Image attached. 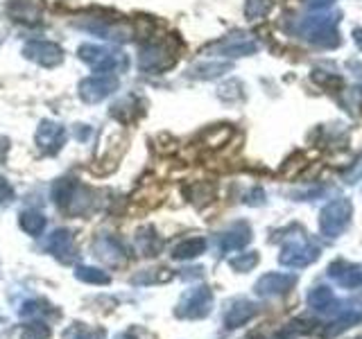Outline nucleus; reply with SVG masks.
I'll list each match as a JSON object with an SVG mask.
<instances>
[{
    "instance_id": "nucleus-1",
    "label": "nucleus",
    "mask_w": 362,
    "mask_h": 339,
    "mask_svg": "<svg viewBox=\"0 0 362 339\" xmlns=\"http://www.w3.org/2000/svg\"><path fill=\"white\" fill-rule=\"evenodd\" d=\"M211 305L213 292L206 285H199L181 299V303L177 305V316H181V319H204L211 312Z\"/></svg>"
},
{
    "instance_id": "nucleus-2",
    "label": "nucleus",
    "mask_w": 362,
    "mask_h": 339,
    "mask_svg": "<svg viewBox=\"0 0 362 339\" xmlns=\"http://www.w3.org/2000/svg\"><path fill=\"white\" fill-rule=\"evenodd\" d=\"M317 258V249L313 244H308L301 237V242H288L286 246H283V251L279 256L281 260V265H286V267H305V265H310L313 260Z\"/></svg>"
},
{
    "instance_id": "nucleus-3",
    "label": "nucleus",
    "mask_w": 362,
    "mask_h": 339,
    "mask_svg": "<svg viewBox=\"0 0 362 339\" xmlns=\"http://www.w3.org/2000/svg\"><path fill=\"white\" fill-rule=\"evenodd\" d=\"M23 54L28 56V59L37 61L45 68L50 66H57L62 61V48L52 41H30L25 48H23Z\"/></svg>"
},
{
    "instance_id": "nucleus-4",
    "label": "nucleus",
    "mask_w": 362,
    "mask_h": 339,
    "mask_svg": "<svg viewBox=\"0 0 362 339\" xmlns=\"http://www.w3.org/2000/svg\"><path fill=\"white\" fill-rule=\"evenodd\" d=\"M45 249L54 256L59 258L62 263H73V260L77 258L75 254V240H73V233L66 231V229H57L52 231V235L45 240Z\"/></svg>"
},
{
    "instance_id": "nucleus-5",
    "label": "nucleus",
    "mask_w": 362,
    "mask_h": 339,
    "mask_svg": "<svg viewBox=\"0 0 362 339\" xmlns=\"http://www.w3.org/2000/svg\"><path fill=\"white\" fill-rule=\"evenodd\" d=\"M294 282H297V278L292 274H265L256 282L254 292L263 299H272V297H281V294L292 290Z\"/></svg>"
},
{
    "instance_id": "nucleus-6",
    "label": "nucleus",
    "mask_w": 362,
    "mask_h": 339,
    "mask_svg": "<svg viewBox=\"0 0 362 339\" xmlns=\"http://www.w3.org/2000/svg\"><path fill=\"white\" fill-rule=\"evenodd\" d=\"M113 88H116V79L113 77L93 75L79 84V95H82L86 102H100V100H105Z\"/></svg>"
},
{
    "instance_id": "nucleus-7",
    "label": "nucleus",
    "mask_w": 362,
    "mask_h": 339,
    "mask_svg": "<svg viewBox=\"0 0 362 339\" xmlns=\"http://www.w3.org/2000/svg\"><path fill=\"white\" fill-rule=\"evenodd\" d=\"M349 213H351V208H349L346 201H337V203H333V206H328L322 213V231L326 235H337L346 226Z\"/></svg>"
},
{
    "instance_id": "nucleus-8",
    "label": "nucleus",
    "mask_w": 362,
    "mask_h": 339,
    "mask_svg": "<svg viewBox=\"0 0 362 339\" xmlns=\"http://www.w3.org/2000/svg\"><path fill=\"white\" fill-rule=\"evenodd\" d=\"M66 141V131L59 124L52 122H41V127L37 131V143L41 147L43 154H54L62 150V145Z\"/></svg>"
},
{
    "instance_id": "nucleus-9",
    "label": "nucleus",
    "mask_w": 362,
    "mask_h": 339,
    "mask_svg": "<svg viewBox=\"0 0 362 339\" xmlns=\"http://www.w3.org/2000/svg\"><path fill=\"white\" fill-rule=\"evenodd\" d=\"M328 276H331L339 287H346V290H356L362 285V269L356 265L342 263V260L328 267Z\"/></svg>"
},
{
    "instance_id": "nucleus-10",
    "label": "nucleus",
    "mask_w": 362,
    "mask_h": 339,
    "mask_svg": "<svg viewBox=\"0 0 362 339\" xmlns=\"http://www.w3.org/2000/svg\"><path fill=\"white\" fill-rule=\"evenodd\" d=\"M7 14L21 23H34L41 14V0H11Z\"/></svg>"
},
{
    "instance_id": "nucleus-11",
    "label": "nucleus",
    "mask_w": 362,
    "mask_h": 339,
    "mask_svg": "<svg viewBox=\"0 0 362 339\" xmlns=\"http://www.w3.org/2000/svg\"><path fill=\"white\" fill-rule=\"evenodd\" d=\"M258 312V308L254 303H249V301H245V299H240V301H235L229 310H226V316H224V323H226V328L229 331H233V328H240V326H245L252 316Z\"/></svg>"
},
{
    "instance_id": "nucleus-12",
    "label": "nucleus",
    "mask_w": 362,
    "mask_h": 339,
    "mask_svg": "<svg viewBox=\"0 0 362 339\" xmlns=\"http://www.w3.org/2000/svg\"><path fill=\"white\" fill-rule=\"evenodd\" d=\"M308 305H310L313 310H317V312H331L335 305H337V299H335V294L331 290L320 285V287L310 290V294H308Z\"/></svg>"
},
{
    "instance_id": "nucleus-13",
    "label": "nucleus",
    "mask_w": 362,
    "mask_h": 339,
    "mask_svg": "<svg viewBox=\"0 0 362 339\" xmlns=\"http://www.w3.org/2000/svg\"><path fill=\"white\" fill-rule=\"evenodd\" d=\"M95 251H98V256L102 260H107V263H111V265H120L122 260H124L122 246L116 240H113V237H102V240H98Z\"/></svg>"
},
{
    "instance_id": "nucleus-14",
    "label": "nucleus",
    "mask_w": 362,
    "mask_h": 339,
    "mask_svg": "<svg viewBox=\"0 0 362 339\" xmlns=\"http://www.w3.org/2000/svg\"><path fill=\"white\" fill-rule=\"evenodd\" d=\"M204 249H206V242H204L202 237H192V240H186L173 249V258H177V260L197 258L199 254H204Z\"/></svg>"
},
{
    "instance_id": "nucleus-15",
    "label": "nucleus",
    "mask_w": 362,
    "mask_h": 339,
    "mask_svg": "<svg viewBox=\"0 0 362 339\" xmlns=\"http://www.w3.org/2000/svg\"><path fill=\"white\" fill-rule=\"evenodd\" d=\"M360 321H362V312H344V314H339L337 319L326 328V337H335V335L349 331L351 326H356Z\"/></svg>"
},
{
    "instance_id": "nucleus-16",
    "label": "nucleus",
    "mask_w": 362,
    "mask_h": 339,
    "mask_svg": "<svg viewBox=\"0 0 362 339\" xmlns=\"http://www.w3.org/2000/svg\"><path fill=\"white\" fill-rule=\"evenodd\" d=\"M75 278L84 280V282H90V285H107V282L111 280L107 271L95 269V267H86V265L75 267Z\"/></svg>"
},
{
    "instance_id": "nucleus-17",
    "label": "nucleus",
    "mask_w": 362,
    "mask_h": 339,
    "mask_svg": "<svg viewBox=\"0 0 362 339\" xmlns=\"http://www.w3.org/2000/svg\"><path fill=\"white\" fill-rule=\"evenodd\" d=\"M21 229L28 235H39L45 229V218L41 213H34V210L21 213Z\"/></svg>"
},
{
    "instance_id": "nucleus-18",
    "label": "nucleus",
    "mask_w": 362,
    "mask_h": 339,
    "mask_svg": "<svg viewBox=\"0 0 362 339\" xmlns=\"http://www.w3.org/2000/svg\"><path fill=\"white\" fill-rule=\"evenodd\" d=\"M247 240H249V229H245V226H243V231H240V233H238V231L226 233V235L222 237L220 246H222V251H231V249L243 246Z\"/></svg>"
},
{
    "instance_id": "nucleus-19",
    "label": "nucleus",
    "mask_w": 362,
    "mask_h": 339,
    "mask_svg": "<svg viewBox=\"0 0 362 339\" xmlns=\"http://www.w3.org/2000/svg\"><path fill=\"white\" fill-rule=\"evenodd\" d=\"M48 337H50V328L39 321L28 323L21 333V339H48Z\"/></svg>"
},
{
    "instance_id": "nucleus-20",
    "label": "nucleus",
    "mask_w": 362,
    "mask_h": 339,
    "mask_svg": "<svg viewBox=\"0 0 362 339\" xmlns=\"http://www.w3.org/2000/svg\"><path fill=\"white\" fill-rule=\"evenodd\" d=\"M136 242H139V249L145 256H154L156 249H158V242H156V237L152 235V231H150V237H147V231H143L139 237H136Z\"/></svg>"
},
{
    "instance_id": "nucleus-21",
    "label": "nucleus",
    "mask_w": 362,
    "mask_h": 339,
    "mask_svg": "<svg viewBox=\"0 0 362 339\" xmlns=\"http://www.w3.org/2000/svg\"><path fill=\"white\" fill-rule=\"evenodd\" d=\"M256 263H258V256L256 254H247V256H240V258H233L231 260V267L235 271H247V269L256 267Z\"/></svg>"
},
{
    "instance_id": "nucleus-22",
    "label": "nucleus",
    "mask_w": 362,
    "mask_h": 339,
    "mask_svg": "<svg viewBox=\"0 0 362 339\" xmlns=\"http://www.w3.org/2000/svg\"><path fill=\"white\" fill-rule=\"evenodd\" d=\"M173 278V274L170 271H165L163 269V274H141V276H134L132 278V282H136V285H143V282H165V280H170Z\"/></svg>"
},
{
    "instance_id": "nucleus-23",
    "label": "nucleus",
    "mask_w": 362,
    "mask_h": 339,
    "mask_svg": "<svg viewBox=\"0 0 362 339\" xmlns=\"http://www.w3.org/2000/svg\"><path fill=\"white\" fill-rule=\"evenodd\" d=\"M73 339H105V331H90V328H84V326H77L73 331Z\"/></svg>"
},
{
    "instance_id": "nucleus-24",
    "label": "nucleus",
    "mask_w": 362,
    "mask_h": 339,
    "mask_svg": "<svg viewBox=\"0 0 362 339\" xmlns=\"http://www.w3.org/2000/svg\"><path fill=\"white\" fill-rule=\"evenodd\" d=\"M11 199H14V190L9 188V184H5V181L0 179V208L7 206Z\"/></svg>"
},
{
    "instance_id": "nucleus-25",
    "label": "nucleus",
    "mask_w": 362,
    "mask_h": 339,
    "mask_svg": "<svg viewBox=\"0 0 362 339\" xmlns=\"http://www.w3.org/2000/svg\"><path fill=\"white\" fill-rule=\"evenodd\" d=\"M5 150H7V141H5V138H0V156L5 154Z\"/></svg>"
},
{
    "instance_id": "nucleus-26",
    "label": "nucleus",
    "mask_w": 362,
    "mask_h": 339,
    "mask_svg": "<svg viewBox=\"0 0 362 339\" xmlns=\"http://www.w3.org/2000/svg\"><path fill=\"white\" fill-rule=\"evenodd\" d=\"M356 339H362V335H360V337H356Z\"/></svg>"
}]
</instances>
